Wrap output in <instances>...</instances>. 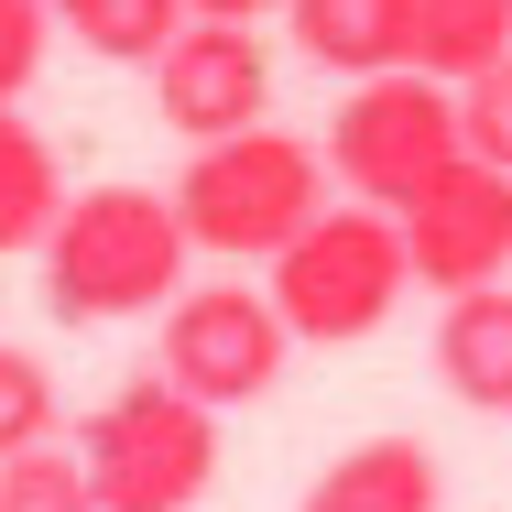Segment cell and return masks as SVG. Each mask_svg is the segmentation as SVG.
I'll list each match as a JSON object with an SVG mask.
<instances>
[{
    "label": "cell",
    "instance_id": "6da1fadb",
    "mask_svg": "<svg viewBox=\"0 0 512 512\" xmlns=\"http://www.w3.org/2000/svg\"><path fill=\"white\" fill-rule=\"evenodd\" d=\"M33 262H44L55 327H120V316H164L186 295L197 240L175 218V186H88V197H66Z\"/></svg>",
    "mask_w": 512,
    "mask_h": 512
},
{
    "label": "cell",
    "instance_id": "7a4b0ae2",
    "mask_svg": "<svg viewBox=\"0 0 512 512\" xmlns=\"http://www.w3.org/2000/svg\"><path fill=\"white\" fill-rule=\"evenodd\" d=\"M273 273V306H284V327H295V349H349V338H382L393 327V306L414 295V251H404V218L371 197H327L262 262Z\"/></svg>",
    "mask_w": 512,
    "mask_h": 512
},
{
    "label": "cell",
    "instance_id": "3957f363",
    "mask_svg": "<svg viewBox=\"0 0 512 512\" xmlns=\"http://www.w3.org/2000/svg\"><path fill=\"white\" fill-rule=\"evenodd\" d=\"M327 142H295L273 120L229 131V142H186V175H175V218L186 240L218 262H273L316 207H327Z\"/></svg>",
    "mask_w": 512,
    "mask_h": 512
},
{
    "label": "cell",
    "instance_id": "277c9868",
    "mask_svg": "<svg viewBox=\"0 0 512 512\" xmlns=\"http://www.w3.org/2000/svg\"><path fill=\"white\" fill-rule=\"evenodd\" d=\"M99 512H197L218 480V404H197L164 371H131L88 425H77Z\"/></svg>",
    "mask_w": 512,
    "mask_h": 512
},
{
    "label": "cell",
    "instance_id": "5b68a950",
    "mask_svg": "<svg viewBox=\"0 0 512 512\" xmlns=\"http://www.w3.org/2000/svg\"><path fill=\"white\" fill-rule=\"evenodd\" d=\"M458 88L425 77V66H382V77H349V99L327 120V175L371 207L425 197L447 164H458Z\"/></svg>",
    "mask_w": 512,
    "mask_h": 512
},
{
    "label": "cell",
    "instance_id": "8992f818",
    "mask_svg": "<svg viewBox=\"0 0 512 512\" xmlns=\"http://www.w3.org/2000/svg\"><path fill=\"white\" fill-rule=\"evenodd\" d=\"M295 360V327L273 306V284H186L164 306V338H153V371L186 382L197 404H262Z\"/></svg>",
    "mask_w": 512,
    "mask_h": 512
},
{
    "label": "cell",
    "instance_id": "52a82bcc",
    "mask_svg": "<svg viewBox=\"0 0 512 512\" xmlns=\"http://www.w3.org/2000/svg\"><path fill=\"white\" fill-rule=\"evenodd\" d=\"M153 109L175 142H229L273 120V44L229 11H186V33L153 55Z\"/></svg>",
    "mask_w": 512,
    "mask_h": 512
},
{
    "label": "cell",
    "instance_id": "ba28073f",
    "mask_svg": "<svg viewBox=\"0 0 512 512\" xmlns=\"http://www.w3.org/2000/svg\"><path fill=\"white\" fill-rule=\"evenodd\" d=\"M404 218V251H414V284L436 295H469V284H512V175L458 153L425 197L393 207Z\"/></svg>",
    "mask_w": 512,
    "mask_h": 512
},
{
    "label": "cell",
    "instance_id": "9c48e42d",
    "mask_svg": "<svg viewBox=\"0 0 512 512\" xmlns=\"http://www.w3.org/2000/svg\"><path fill=\"white\" fill-rule=\"evenodd\" d=\"M295 512H447V469L425 436H360L306 480Z\"/></svg>",
    "mask_w": 512,
    "mask_h": 512
},
{
    "label": "cell",
    "instance_id": "30bf717a",
    "mask_svg": "<svg viewBox=\"0 0 512 512\" xmlns=\"http://www.w3.org/2000/svg\"><path fill=\"white\" fill-rule=\"evenodd\" d=\"M284 22H295V55L327 66L338 88L414 66V0H284Z\"/></svg>",
    "mask_w": 512,
    "mask_h": 512
},
{
    "label": "cell",
    "instance_id": "8fae6325",
    "mask_svg": "<svg viewBox=\"0 0 512 512\" xmlns=\"http://www.w3.org/2000/svg\"><path fill=\"white\" fill-rule=\"evenodd\" d=\"M436 382L469 414H512V284H469L436 316Z\"/></svg>",
    "mask_w": 512,
    "mask_h": 512
},
{
    "label": "cell",
    "instance_id": "7c38bea8",
    "mask_svg": "<svg viewBox=\"0 0 512 512\" xmlns=\"http://www.w3.org/2000/svg\"><path fill=\"white\" fill-rule=\"evenodd\" d=\"M66 197H77V186H66V153L11 99L0 109V262H11V251H44V229L66 218Z\"/></svg>",
    "mask_w": 512,
    "mask_h": 512
},
{
    "label": "cell",
    "instance_id": "4fadbf2b",
    "mask_svg": "<svg viewBox=\"0 0 512 512\" xmlns=\"http://www.w3.org/2000/svg\"><path fill=\"white\" fill-rule=\"evenodd\" d=\"M512 55V0H414V66L469 88L480 66Z\"/></svg>",
    "mask_w": 512,
    "mask_h": 512
},
{
    "label": "cell",
    "instance_id": "5bb4252c",
    "mask_svg": "<svg viewBox=\"0 0 512 512\" xmlns=\"http://www.w3.org/2000/svg\"><path fill=\"white\" fill-rule=\"evenodd\" d=\"M55 22H66L88 55H109V66H153V55L186 33V0H55Z\"/></svg>",
    "mask_w": 512,
    "mask_h": 512
},
{
    "label": "cell",
    "instance_id": "9a60e30c",
    "mask_svg": "<svg viewBox=\"0 0 512 512\" xmlns=\"http://www.w3.org/2000/svg\"><path fill=\"white\" fill-rule=\"evenodd\" d=\"M0 512H99V491H88V458L77 447H22V458H0Z\"/></svg>",
    "mask_w": 512,
    "mask_h": 512
},
{
    "label": "cell",
    "instance_id": "2e32d148",
    "mask_svg": "<svg viewBox=\"0 0 512 512\" xmlns=\"http://www.w3.org/2000/svg\"><path fill=\"white\" fill-rule=\"evenodd\" d=\"M55 425H66V393H55V371H44L33 349H11V338H0V458L44 447Z\"/></svg>",
    "mask_w": 512,
    "mask_h": 512
},
{
    "label": "cell",
    "instance_id": "e0dca14e",
    "mask_svg": "<svg viewBox=\"0 0 512 512\" xmlns=\"http://www.w3.org/2000/svg\"><path fill=\"white\" fill-rule=\"evenodd\" d=\"M55 0H0V109L22 99L33 77H44V55H55Z\"/></svg>",
    "mask_w": 512,
    "mask_h": 512
},
{
    "label": "cell",
    "instance_id": "ac0fdd59",
    "mask_svg": "<svg viewBox=\"0 0 512 512\" xmlns=\"http://www.w3.org/2000/svg\"><path fill=\"white\" fill-rule=\"evenodd\" d=\"M458 142H469L480 164H502V175H512V55H502V66H480V77L458 88Z\"/></svg>",
    "mask_w": 512,
    "mask_h": 512
},
{
    "label": "cell",
    "instance_id": "d6986e66",
    "mask_svg": "<svg viewBox=\"0 0 512 512\" xmlns=\"http://www.w3.org/2000/svg\"><path fill=\"white\" fill-rule=\"evenodd\" d=\"M186 11H229V22H262V11H284V0H186Z\"/></svg>",
    "mask_w": 512,
    "mask_h": 512
}]
</instances>
